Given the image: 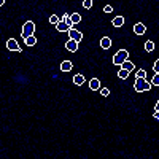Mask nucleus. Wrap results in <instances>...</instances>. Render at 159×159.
<instances>
[{
  "label": "nucleus",
  "instance_id": "obj_13",
  "mask_svg": "<svg viewBox=\"0 0 159 159\" xmlns=\"http://www.w3.org/2000/svg\"><path fill=\"white\" fill-rule=\"evenodd\" d=\"M88 86H89L91 91H99V88L102 86V83H100V80H99V78H91V80H89V83H88Z\"/></svg>",
  "mask_w": 159,
  "mask_h": 159
},
{
  "label": "nucleus",
  "instance_id": "obj_23",
  "mask_svg": "<svg viewBox=\"0 0 159 159\" xmlns=\"http://www.w3.org/2000/svg\"><path fill=\"white\" fill-rule=\"evenodd\" d=\"M151 86H159V73H154L151 76V81H150Z\"/></svg>",
  "mask_w": 159,
  "mask_h": 159
},
{
  "label": "nucleus",
  "instance_id": "obj_20",
  "mask_svg": "<svg viewBox=\"0 0 159 159\" xmlns=\"http://www.w3.org/2000/svg\"><path fill=\"white\" fill-rule=\"evenodd\" d=\"M59 21H61V16H59V15H56V13H54V15H51V16L48 18V22H49L51 25H56Z\"/></svg>",
  "mask_w": 159,
  "mask_h": 159
},
{
  "label": "nucleus",
  "instance_id": "obj_4",
  "mask_svg": "<svg viewBox=\"0 0 159 159\" xmlns=\"http://www.w3.org/2000/svg\"><path fill=\"white\" fill-rule=\"evenodd\" d=\"M67 35H69V38H73L75 42L80 43V45L84 42V34L80 32V30H76V29H69V30H67Z\"/></svg>",
  "mask_w": 159,
  "mask_h": 159
},
{
  "label": "nucleus",
  "instance_id": "obj_22",
  "mask_svg": "<svg viewBox=\"0 0 159 159\" xmlns=\"http://www.w3.org/2000/svg\"><path fill=\"white\" fill-rule=\"evenodd\" d=\"M83 8L84 10H91L92 7H94V0H83Z\"/></svg>",
  "mask_w": 159,
  "mask_h": 159
},
{
  "label": "nucleus",
  "instance_id": "obj_3",
  "mask_svg": "<svg viewBox=\"0 0 159 159\" xmlns=\"http://www.w3.org/2000/svg\"><path fill=\"white\" fill-rule=\"evenodd\" d=\"M30 35H37V25L34 21H25L22 25V38H27Z\"/></svg>",
  "mask_w": 159,
  "mask_h": 159
},
{
  "label": "nucleus",
  "instance_id": "obj_9",
  "mask_svg": "<svg viewBox=\"0 0 159 159\" xmlns=\"http://www.w3.org/2000/svg\"><path fill=\"white\" fill-rule=\"evenodd\" d=\"M64 46H65V49L70 51V52H78V51H80V43H76L73 38H69L67 42H65Z\"/></svg>",
  "mask_w": 159,
  "mask_h": 159
},
{
  "label": "nucleus",
  "instance_id": "obj_2",
  "mask_svg": "<svg viewBox=\"0 0 159 159\" xmlns=\"http://www.w3.org/2000/svg\"><path fill=\"white\" fill-rule=\"evenodd\" d=\"M151 89H153V86L150 84L148 80H145V78H135L134 80V91L135 92H148Z\"/></svg>",
  "mask_w": 159,
  "mask_h": 159
},
{
  "label": "nucleus",
  "instance_id": "obj_15",
  "mask_svg": "<svg viewBox=\"0 0 159 159\" xmlns=\"http://www.w3.org/2000/svg\"><path fill=\"white\" fill-rule=\"evenodd\" d=\"M119 67H121V69H126V70H129L130 73L135 70V65H134V62H132V61H129V59H126V61H124L121 65H119Z\"/></svg>",
  "mask_w": 159,
  "mask_h": 159
},
{
  "label": "nucleus",
  "instance_id": "obj_19",
  "mask_svg": "<svg viewBox=\"0 0 159 159\" xmlns=\"http://www.w3.org/2000/svg\"><path fill=\"white\" fill-rule=\"evenodd\" d=\"M99 94H100L102 97H110L111 91H110L107 86H100V88H99Z\"/></svg>",
  "mask_w": 159,
  "mask_h": 159
},
{
  "label": "nucleus",
  "instance_id": "obj_11",
  "mask_svg": "<svg viewBox=\"0 0 159 159\" xmlns=\"http://www.w3.org/2000/svg\"><path fill=\"white\" fill-rule=\"evenodd\" d=\"M37 43H38L37 35H30V37H27V38H24V45H25V48H34V46H37Z\"/></svg>",
  "mask_w": 159,
  "mask_h": 159
},
{
  "label": "nucleus",
  "instance_id": "obj_24",
  "mask_svg": "<svg viewBox=\"0 0 159 159\" xmlns=\"http://www.w3.org/2000/svg\"><path fill=\"white\" fill-rule=\"evenodd\" d=\"M5 5V0H0V7H3Z\"/></svg>",
  "mask_w": 159,
  "mask_h": 159
},
{
  "label": "nucleus",
  "instance_id": "obj_6",
  "mask_svg": "<svg viewBox=\"0 0 159 159\" xmlns=\"http://www.w3.org/2000/svg\"><path fill=\"white\" fill-rule=\"evenodd\" d=\"M132 32H134L135 35H139V37H142V35L147 34V25H145L143 22H140V21H137V22H134V25H132Z\"/></svg>",
  "mask_w": 159,
  "mask_h": 159
},
{
  "label": "nucleus",
  "instance_id": "obj_1",
  "mask_svg": "<svg viewBox=\"0 0 159 159\" xmlns=\"http://www.w3.org/2000/svg\"><path fill=\"white\" fill-rule=\"evenodd\" d=\"M129 57H130L129 51H127L126 48H119V49L115 52V54L111 56V64H113V65H118V67H119V65H121L126 59H129Z\"/></svg>",
  "mask_w": 159,
  "mask_h": 159
},
{
  "label": "nucleus",
  "instance_id": "obj_21",
  "mask_svg": "<svg viewBox=\"0 0 159 159\" xmlns=\"http://www.w3.org/2000/svg\"><path fill=\"white\" fill-rule=\"evenodd\" d=\"M147 76H148V72L145 70V69H139V70H135V78H145V80H147Z\"/></svg>",
  "mask_w": 159,
  "mask_h": 159
},
{
  "label": "nucleus",
  "instance_id": "obj_8",
  "mask_svg": "<svg viewBox=\"0 0 159 159\" xmlns=\"http://www.w3.org/2000/svg\"><path fill=\"white\" fill-rule=\"evenodd\" d=\"M72 81H73V84H75V86L83 88V86L86 84V78H84V75H83V73L76 72V73H73V76H72Z\"/></svg>",
  "mask_w": 159,
  "mask_h": 159
},
{
  "label": "nucleus",
  "instance_id": "obj_16",
  "mask_svg": "<svg viewBox=\"0 0 159 159\" xmlns=\"http://www.w3.org/2000/svg\"><path fill=\"white\" fill-rule=\"evenodd\" d=\"M116 75H118L119 80H129L130 78V72L126 70V69H121V67H119V70L116 72Z\"/></svg>",
  "mask_w": 159,
  "mask_h": 159
},
{
  "label": "nucleus",
  "instance_id": "obj_12",
  "mask_svg": "<svg viewBox=\"0 0 159 159\" xmlns=\"http://www.w3.org/2000/svg\"><path fill=\"white\" fill-rule=\"evenodd\" d=\"M124 22H126V18L123 15H118V16H115L111 19V25H113V27H123Z\"/></svg>",
  "mask_w": 159,
  "mask_h": 159
},
{
  "label": "nucleus",
  "instance_id": "obj_18",
  "mask_svg": "<svg viewBox=\"0 0 159 159\" xmlns=\"http://www.w3.org/2000/svg\"><path fill=\"white\" fill-rule=\"evenodd\" d=\"M54 27H56V30H57V32H67V30L70 29L69 25L65 24V22H64L62 19H61V21H59V22H57V24L54 25Z\"/></svg>",
  "mask_w": 159,
  "mask_h": 159
},
{
  "label": "nucleus",
  "instance_id": "obj_7",
  "mask_svg": "<svg viewBox=\"0 0 159 159\" xmlns=\"http://www.w3.org/2000/svg\"><path fill=\"white\" fill-rule=\"evenodd\" d=\"M73 67H75V64H73L72 61H69V59L61 61V64H59V69H61V72H64V73L73 72Z\"/></svg>",
  "mask_w": 159,
  "mask_h": 159
},
{
  "label": "nucleus",
  "instance_id": "obj_5",
  "mask_svg": "<svg viewBox=\"0 0 159 159\" xmlns=\"http://www.w3.org/2000/svg\"><path fill=\"white\" fill-rule=\"evenodd\" d=\"M7 49H8L10 52L16 51V52H19V54H22V49H21V46H19V43H18V40H15V38H8V40H7Z\"/></svg>",
  "mask_w": 159,
  "mask_h": 159
},
{
  "label": "nucleus",
  "instance_id": "obj_14",
  "mask_svg": "<svg viewBox=\"0 0 159 159\" xmlns=\"http://www.w3.org/2000/svg\"><path fill=\"white\" fill-rule=\"evenodd\" d=\"M143 49H145V52H153V51L156 49V43L153 42V40H145Z\"/></svg>",
  "mask_w": 159,
  "mask_h": 159
},
{
  "label": "nucleus",
  "instance_id": "obj_10",
  "mask_svg": "<svg viewBox=\"0 0 159 159\" xmlns=\"http://www.w3.org/2000/svg\"><path fill=\"white\" fill-rule=\"evenodd\" d=\"M99 46L102 48V49H110L111 46H113V40L110 38V37H100V40H99Z\"/></svg>",
  "mask_w": 159,
  "mask_h": 159
},
{
  "label": "nucleus",
  "instance_id": "obj_17",
  "mask_svg": "<svg viewBox=\"0 0 159 159\" xmlns=\"http://www.w3.org/2000/svg\"><path fill=\"white\" fill-rule=\"evenodd\" d=\"M70 19H72V22H73V27H75L76 24H81L83 16L80 15V13H72V15H70ZM73 27H72V29H73Z\"/></svg>",
  "mask_w": 159,
  "mask_h": 159
}]
</instances>
